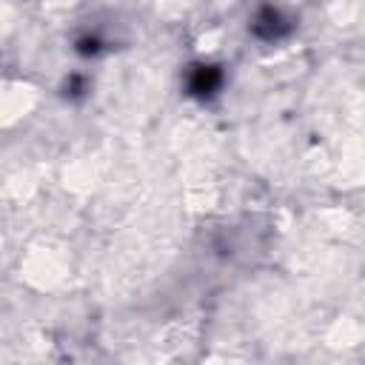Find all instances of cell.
Instances as JSON below:
<instances>
[{"label":"cell","mask_w":365,"mask_h":365,"mask_svg":"<svg viewBox=\"0 0 365 365\" xmlns=\"http://www.w3.org/2000/svg\"><path fill=\"white\" fill-rule=\"evenodd\" d=\"M288 29H291L288 20H285L274 6L259 9V11L254 14V23H251V31H254L257 37H262V40H277V37H282Z\"/></svg>","instance_id":"cell-1"},{"label":"cell","mask_w":365,"mask_h":365,"mask_svg":"<svg viewBox=\"0 0 365 365\" xmlns=\"http://www.w3.org/2000/svg\"><path fill=\"white\" fill-rule=\"evenodd\" d=\"M220 83H222V71H220L217 66H197V68L191 71V77H188V88H191V94H197V97L214 94V91L220 88Z\"/></svg>","instance_id":"cell-2"}]
</instances>
